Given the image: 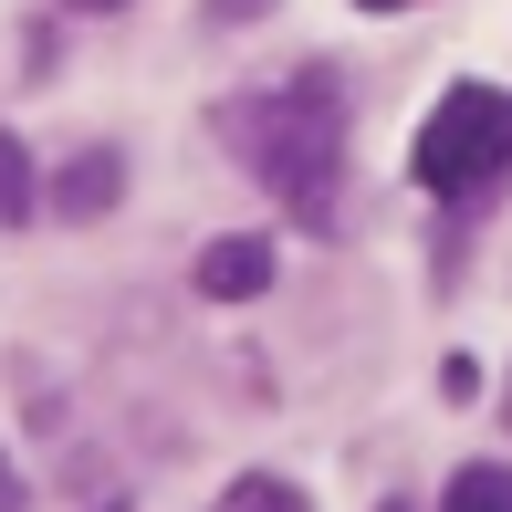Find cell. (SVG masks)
Instances as JSON below:
<instances>
[{"label": "cell", "mask_w": 512, "mask_h": 512, "mask_svg": "<svg viewBox=\"0 0 512 512\" xmlns=\"http://www.w3.org/2000/svg\"><path fill=\"white\" fill-rule=\"evenodd\" d=\"M220 126H230V147H241V168L262 178L293 220H314V230L335 220V199H345V95H335V74H293V84H272V95H241Z\"/></svg>", "instance_id": "cell-1"}, {"label": "cell", "mask_w": 512, "mask_h": 512, "mask_svg": "<svg viewBox=\"0 0 512 512\" xmlns=\"http://www.w3.org/2000/svg\"><path fill=\"white\" fill-rule=\"evenodd\" d=\"M502 168H512V95L502 84H450L429 105V126H418V147H408V178L429 199H471Z\"/></svg>", "instance_id": "cell-2"}, {"label": "cell", "mask_w": 512, "mask_h": 512, "mask_svg": "<svg viewBox=\"0 0 512 512\" xmlns=\"http://www.w3.org/2000/svg\"><path fill=\"white\" fill-rule=\"evenodd\" d=\"M262 283H272V241H251V230H230V241L199 251V293L209 304H251Z\"/></svg>", "instance_id": "cell-3"}, {"label": "cell", "mask_w": 512, "mask_h": 512, "mask_svg": "<svg viewBox=\"0 0 512 512\" xmlns=\"http://www.w3.org/2000/svg\"><path fill=\"white\" fill-rule=\"evenodd\" d=\"M115 199H126V157H115V147H84L74 168L53 178V209H63V220H105Z\"/></svg>", "instance_id": "cell-4"}, {"label": "cell", "mask_w": 512, "mask_h": 512, "mask_svg": "<svg viewBox=\"0 0 512 512\" xmlns=\"http://www.w3.org/2000/svg\"><path fill=\"white\" fill-rule=\"evenodd\" d=\"M209 512H314L304 492H293V481L283 471H251V481H230V492L220 502H209Z\"/></svg>", "instance_id": "cell-5"}, {"label": "cell", "mask_w": 512, "mask_h": 512, "mask_svg": "<svg viewBox=\"0 0 512 512\" xmlns=\"http://www.w3.org/2000/svg\"><path fill=\"white\" fill-rule=\"evenodd\" d=\"M439 512H512V471H502V460H471V471L450 481V502H439Z\"/></svg>", "instance_id": "cell-6"}, {"label": "cell", "mask_w": 512, "mask_h": 512, "mask_svg": "<svg viewBox=\"0 0 512 512\" xmlns=\"http://www.w3.org/2000/svg\"><path fill=\"white\" fill-rule=\"evenodd\" d=\"M32 220V147L21 136H0V230Z\"/></svg>", "instance_id": "cell-7"}, {"label": "cell", "mask_w": 512, "mask_h": 512, "mask_svg": "<svg viewBox=\"0 0 512 512\" xmlns=\"http://www.w3.org/2000/svg\"><path fill=\"white\" fill-rule=\"evenodd\" d=\"M209 11H220V21H251V11H272V0H209Z\"/></svg>", "instance_id": "cell-8"}, {"label": "cell", "mask_w": 512, "mask_h": 512, "mask_svg": "<svg viewBox=\"0 0 512 512\" xmlns=\"http://www.w3.org/2000/svg\"><path fill=\"white\" fill-rule=\"evenodd\" d=\"M0 512H21V492H11V471H0Z\"/></svg>", "instance_id": "cell-9"}, {"label": "cell", "mask_w": 512, "mask_h": 512, "mask_svg": "<svg viewBox=\"0 0 512 512\" xmlns=\"http://www.w3.org/2000/svg\"><path fill=\"white\" fill-rule=\"evenodd\" d=\"M356 11H408V0H356Z\"/></svg>", "instance_id": "cell-10"}, {"label": "cell", "mask_w": 512, "mask_h": 512, "mask_svg": "<svg viewBox=\"0 0 512 512\" xmlns=\"http://www.w3.org/2000/svg\"><path fill=\"white\" fill-rule=\"evenodd\" d=\"M63 11H115V0H63Z\"/></svg>", "instance_id": "cell-11"}, {"label": "cell", "mask_w": 512, "mask_h": 512, "mask_svg": "<svg viewBox=\"0 0 512 512\" xmlns=\"http://www.w3.org/2000/svg\"><path fill=\"white\" fill-rule=\"evenodd\" d=\"M387 512H408V502H387Z\"/></svg>", "instance_id": "cell-12"}]
</instances>
